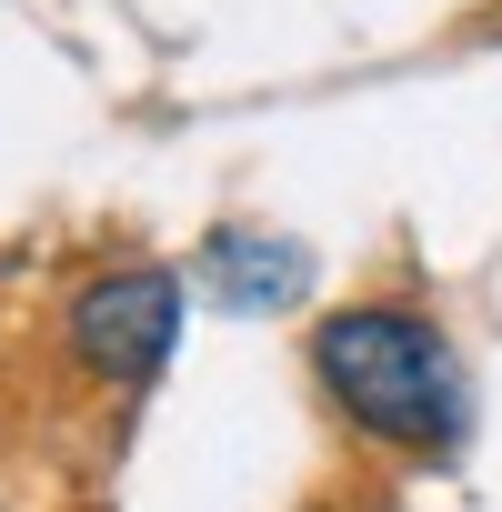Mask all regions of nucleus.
<instances>
[{
    "instance_id": "obj_1",
    "label": "nucleus",
    "mask_w": 502,
    "mask_h": 512,
    "mask_svg": "<svg viewBox=\"0 0 502 512\" xmlns=\"http://www.w3.org/2000/svg\"><path fill=\"white\" fill-rule=\"evenodd\" d=\"M312 372L322 392L392 452H442L462 432V382H452V352L422 312H392V302H352L312 332Z\"/></svg>"
},
{
    "instance_id": "obj_2",
    "label": "nucleus",
    "mask_w": 502,
    "mask_h": 512,
    "mask_svg": "<svg viewBox=\"0 0 502 512\" xmlns=\"http://www.w3.org/2000/svg\"><path fill=\"white\" fill-rule=\"evenodd\" d=\"M171 342H181V272L131 262V272H101L71 302V352L101 382H151L171 362Z\"/></svg>"
},
{
    "instance_id": "obj_3",
    "label": "nucleus",
    "mask_w": 502,
    "mask_h": 512,
    "mask_svg": "<svg viewBox=\"0 0 502 512\" xmlns=\"http://www.w3.org/2000/svg\"><path fill=\"white\" fill-rule=\"evenodd\" d=\"M191 282H201V302H221V312H292V302L312 292V251L282 241V231H262V221H221V231L201 241Z\"/></svg>"
}]
</instances>
